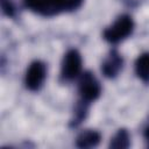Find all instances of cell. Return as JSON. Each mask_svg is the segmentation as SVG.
<instances>
[{"mask_svg":"<svg viewBox=\"0 0 149 149\" xmlns=\"http://www.w3.org/2000/svg\"><path fill=\"white\" fill-rule=\"evenodd\" d=\"M135 71L139 78L149 81V52L141 55L135 63Z\"/></svg>","mask_w":149,"mask_h":149,"instance_id":"cell-8","label":"cell"},{"mask_svg":"<svg viewBox=\"0 0 149 149\" xmlns=\"http://www.w3.org/2000/svg\"><path fill=\"white\" fill-rule=\"evenodd\" d=\"M128 146H129V135L126 129H120L109 143L111 148H118V149L128 148Z\"/></svg>","mask_w":149,"mask_h":149,"instance_id":"cell-9","label":"cell"},{"mask_svg":"<svg viewBox=\"0 0 149 149\" xmlns=\"http://www.w3.org/2000/svg\"><path fill=\"white\" fill-rule=\"evenodd\" d=\"M81 69V57L77 50H70L65 54L62 63V76L65 79L76 78Z\"/></svg>","mask_w":149,"mask_h":149,"instance_id":"cell-4","label":"cell"},{"mask_svg":"<svg viewBox=\"0 0 149 149\" xmlns=\"http://www.w3.org/2000/svg\"><path fill=\"white\" fill-rule=\"evenodd\" d=\"M133 28H134V22L132 17L128 15H122L104 31V37L111 43H116L126 38L129 34H132Z\"/></svg>","mask_w":149,"mask_h":149,"instance_id":"cell-2","label":"cell"},{"mask_svg":"<svg viewBox=\"0 0 149 149\" xmlns=\"http://www.w3.org/2000/svg\"><path fill=\"white\" fill-rule=\"evenodd\" d=\"M79 93L85 101H92L95 100L100 94V84L97 80V78L91 72H85L80 77L79 80Z\"/></svg>","mask_w":149,"mask_h":149,"instance_id":"cell-3","label":"cell"},{"mask_svg":"<svg viewBox=\"0 0 149 149\" xmlns=\"http://www.w3.org/2000/svg\"><path fill=\"white\" fill-rule=\"evenodd\" d=\"M1 7H2V10L6 15H8V16L13 15L14 9H13V7H12V5L8 0H1Z\"/></svg>","mask_w":149,"mask_h":149,"instance_id":"cell-10","label":"cell"},{"mask_svg":"<svg viewBox=\"0 0 149 149\" xmlns=\"http://www.w3.org/2000/svg\"><path fill=\"white\" fill-rule=\"evenodd\" d=\"M45 78V65L42 62H34L30 64L26 74V85L29 90L36 91L41 87Z\"/></svg>","mask_w":149,"mask_h":149,"instance_id":"cell-5","label":"cell"},{"mask_svg":"<svg viewBox=\"0 0 149 149\" xmlns=\"http://www.w3.org/2000/svg\"><path fill=\"white\" fill-rule=\"evenodd\" d=\"M121 66H122V58L119 56L118 52L112 51V54L109 55V57L102 64L101 70H102V72L107 77H114L120 71Z\"/></svg>","mask_w":149,"mask_h":149,"instance_id":"cell-6","label":"cell"},{"mask_svg":"<svg viewBox=\"0 0 149 149\" xmlns=\"http://www.w3.org/2000/svg\"><path fill=\"white\" fill-rule=\"evenodd\" d=\"M144 137H146V141H147V144L149 146V127L146 129L144 132Z\"/></svg>","mask_w":149,"mask_h":149,"instance_id":"cell-11","label":"cell"},{"mask_svg":"<svg viewBox=\"0 0 149 149\" xmlns=\"http://www.w3.org/2000/svg\"><path fill=\"white\" fill-rule=\"evenodd\" d=\"M81 2L83 0H24V5L29 9L44 16L73 10L78 8Z\"/></svg>","mask_w":149,"mask_h":149,"instance_id":"cell-1","label":"cell"},{"mask_svg":"<svg viewBox=\"0 0 149 149\" xmlns=\"http://www.w3.org/2000/svg\"><path fill=\"white\" fill-rule=\"evenodd\" d=\"M100 141V135L95 130H85L77 137V146L80 148L95 147Z\"/></svg>","mask_w":149,"mask_h":149,"instance_id":"cell-7","label":"cell"}]
</instances>
